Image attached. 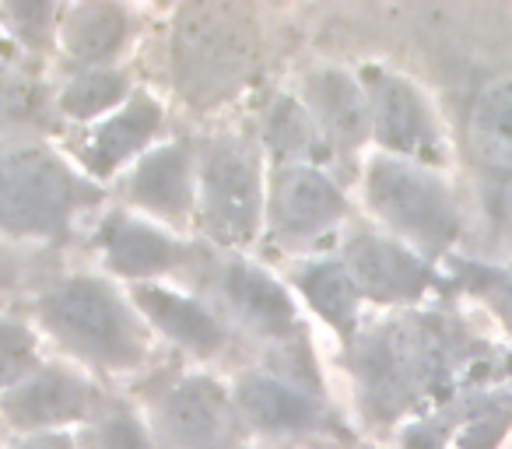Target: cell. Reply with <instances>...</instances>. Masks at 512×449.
Returning <instances> with one entry per match:
<instances>
[{"label":"cell","instance_id":"d6986e66","mask_svg":"<svg viewBox=\"0 0 512 449\" xmlns=\"http://www.w3.org/2000/svg\"><path fill=\"white\" fill-rule=\"evenodd\" d=\"M60 46L78 64H95L120 50L127 39V11L116 4H74L60 18Z\"/></svg>","mask_w":512,"mask_h":449},{"label":"cell","instance_id":"7402d4cb","mask_svg":"<svg viewBox=\"0 0 512 449\" xmlns=\"http://www.w3.org/2000/svg\"><path fill=\"white\" fill-rule=\"evenodd\" d=\"M39 369V341L25 323L0 320V390L22 383Z\"/></svg>","mask_w":512,"mask_h":449},{"label":"cell","instance_id":"9a60e30c","mask_svg":"<svg viewBox=\"0 0 512 449\" xmlns=\"http://www.w3.org/2000/svg\"><path fill=\"white\" fill-rule=\"evenodd\" d=\"M162 127V109L148 95H134L127 106H120L113 116L99 123L88 134V141L78 148V158L85 162L88 172L95 176H109L120 165H127L134 155L148 148V141Z\"/></svg>","mask_w":512,"mask_h":449},{"label":"cell","instance_id":"e0dca14e","mask_svg":"<svg viewBox=\"0 0 512 449\" xmlns=\"http://www.w3.org/2000/svg\"><path fill=\"white\" fill-rule=\"evenodd\" d=\"M235 411L260 432H302L316 421L313 400L274 376H242L235 390Z\"/></svg>","mask_w":512,"mask_h":449},{"label":"cell","instance_id":"44dd1931","mask_svg":"<svg viewBox=\"0 0 512 449\" xmlns=\"http://www.w3.org/2000/svg\"><path fill=\"white\" fill-rule=\"evenodd\" d=\"M123 99H127V78L120 71L88 67L60 92V109L71 120H99L109 116V109L116 113L120 106H127Z\"/></svg>","mask_w":512,"mask_h":449},{"label":"cell","instance_id":"277c9868","mask_svg":"<svg viewBox=\"0 0 512 449\" xmlns=\"http://www.w3.org/2000/svg\"><path fill=\"white\" fill-rule=\"evenodd\" d=\"M197 211L211 239L246 246L264 218L260 158L246 141L218 137L197 162Z\"/></svg>","mask_w":512,"mask_h":449},{"label":"cell","instance_id":"cb8c5ba5","mask_svg":"<svg viewBox=\"0 0 512 449\" xmlns=\"http://www.w3.org/2000/svg\"><path fill=\"white\" fill-rule=\"evenodd\" d=\"M11 449H78V442L64 432H46V435H29V439Z\"/></svg>","mask_w":512,"mask_h":449},{"label":"cell","instance_id":"d4e9b609","mask_svg":"<svg viewBox=\"0 0 512 449\" xmlns=\"http://www.w3.org/2000/svg\"><path fill=\"white\" fill-rule=\"evenodd\" d=\"M0 421H4V418H0Z\"/></svg>","mask_w":512,"mask_h":449},{"label":"cell","instance_id":"7a4b0ae2","mask_svg":"<svg viewBox=\"0 0 512 449\" xmlns=\"http://www.w3.org/2000/svg\"><path fill=\"white\" fill-rule=\"evenodd\" d=\"M85 200H92L88 183L50 151L15 148L0 155V229L11 236H60Z\"/></svg>","mask_w":512,"mask_h":449},{"label":"cell","instance_id":"6da1fadb","mask_svg":"<svg viewBox=\"0 0 512 449\" xmlns=\"http://www.w3.org/2000/svg\"><path fill=\"white\" fill-rule=\"evenodd\" d=\"M43 327L74 358L99 369H134L148 351L141 313L99 278H67L39 299Z\"/></svg>","mask_w":512,"mask_h":449},{"label":"cell","instance_id":"ba28073f","mask_svg":"<svg viewBox=\"0 0 512 449\" xmlns=\"http://www.w3.org/2000/svg\"><path fill=\"white\" fill-rule=\"evenodd\" d=\"M162 428L176 449H225L232 442L235 407L218 383L193 376L162 400Z\"/></svg>","mask_w":512,"mask_h":449},{"label":"cell","instance_id":"8fae6325","mask_svg":"<svg viewBox=\"0 0 512 449\" xmlns=\"http://www.w3.org/2000/svg\"><path fill=\"white\" fill-rule=\"evenodd\" d=\"M344 271L351 274L358 295H369L376 302H404L418 299L428 285V267L383 236H351L344 246Z\"/></svg>","mask_w":512,"mask_h":449},{"label":"cell","instance_id":"ac0fdd59","mask_svg":"<svg viewBox=\"0 0 512 449\" xmlns=\"http://www.w3.org/2000/svg\"><path fill=\"white\" fill-rule=\"evenodd\" d=\"M467 141L484 169L512 176V74L488 81L477 92L470 106Z\"/></svg>","mask_w":512,"mask_h":449},{"label":"cell","instance_id":"4fadbf2b","mask_svg":"<svg viewBox=\"0 0 512 449\" xmlns=\"http://www.w3.org/2000/svg\"><path fill=\"white\" fill-rule=\"evenodd\" d=\"M302 109L309 120L341 148H355L372 130L369 95L344 71H316L302 88Z\"/></svg>","mask_w":512,"mask_h":449},{"label":"cell","instance_id":"9c48e42d","mask_svg":"<svg viewBox=\"0 0 512 449\" xmlns=\"http://www.w3.org/2000/svg\"><path fill=\"white\" fill-rule=\"evenodd\" d=\"M127 193L137 207L165 221H186L197 211V158L186 141L155 148L130 169Z\"/></svg>","mask_w":512,"mask_h":449},{"label":"cell","instance_id":"ffe728a7","mask_svg":"<svg viewBox=\"0 0 512 449\" xmlns=\"http://www.w3.org/2000/svg\"><path fill=\"white\" fill-rule=\"evenodd\" d=\"M299 288L309 299V306L341 334H348L355 327L358 316V288L351 281V274L344 271V264H309L299 274Z\"/></svg>","mask_w":512,"mask_h":449},{"label":"cell","instance_id":"603a6c76","mask_svg":"<svg viewBox=\"0 0 512 449\" xmlns=\"http://www.w3.org/2000/svg\"><path fill=\"white\" fill-rule=\"evenodd\" d=\"M85 446L88 449H155L151 446V435L144 432V425L127 411H113L95 421Z\"/></svg>","mask_w":512,"mask_h":449},{"label":"cell","instance_id":"8992f818","mask_svg":"<svg viewBox=\"0 0 512 449\" xmlns=\"http://www.w3.org/2000/svg\"><path fill=\"white\" fill-rule=\"evenodd\" d=\"M92 407V383L67 365H39L18 386L0 393V418L25 435L60 432L64 425L85 421Z\"/></svg>","mask_w":512,"mask_h":449},{"label":"cell","instance_id":"3957f363","mask_svg":"<svg viewBox=\"0 0 512 449\" xmlns=\"http://www.w3.org/2000/svg\"><path fill=\"white\" fill-rule=\"evenodd\" d=\"M253 29L228 8H186L172 39L176 85L186 99H225L253 74Z\"/></svg>","mask_w":512,"mask_h":449},{"label":"cell","instance_id":"2e32d148","mask_svg":"<svg viewBox=\"0 0 512 449\" xmlns=\"http://www.w3.org/2000/svg\"><path fill=\"white\" fill-rule=\"evenodd\" d=\"M221 292L225 302L260 334L285 337L295 327V302L288 299V292L271 278L267 271L253 264H235L225 267V278H221Z\"/></svg>","mask_w":512,"mask_h":449},{"label":"cell","instance_id":"52a82bcc","mask_svg":"<svg viewBox=\"0 0 512 449\" xmlns=\"http://www.w3.org/2000/svg\"><path fill=\"white\" fill-rule=\"evenodd\" d=\"M344 214V197L316 165L288 162L274 172L271 218L288 239H313Z\"/></svg>","mask_w":512,"mask_h":449},{"label":"cell","instance_id":"5bb4252c","mask_svg":"<svg viewBox=\"0 0 512 449\" xmlns=\"http://www.w3.org/2000/svg\"><path fill=\"white\" fill-rule=\"evenodd\" d=\"M134 306L141 320H148L158 334H165L172 344L193 351V355L211 358L214 351L225 348V327L218 323V316L172 288L134 285Z\"/></svg>","mask_w":512,"mask_h":449},{"label":"cell","instance_id":"5b68a950","mask_svg":"<svg viewBox=\"0 0 512 449\" xmlns=\"http://www.w3.org/2000/svg\"><path fill=\"white\" fill-rule=\"evenodd\" d=\"M365 200L383 225L414 246L439 250L456 236V207L449 190L421 165L404 158H376L365 172Z\"/></svg>","mask_w":512,"mask_h":449},{"label":"cell","instance_id":"30bf717a","mask_svg":"<svg viewBox=\"0 0 512 449\" xmlns=\"http://www.w3.org/2000/svg\"><path fill=\"white\" fill-rule=\"evenodd\" d=\"M365 95H369L372 134L383 148L397 155H425L435 148V120L411 81L386 71H369Z\"/></svg>","mask_w":512,"mask_h":449},{"label":"cell","instance_id":"7c38bea8","mask_svg":"<svg viewBox=\"0 0 512 449\" xmlns=\"http://www.w3.org/2000/svg\"><path fill=\"white\" fill-rule=\"evenodd\" d=\"M99 246L106 253L109 271L137 281V285H151L176 264H183L186 257V246L176 243L169 232L155 229L141 218H130V214H109L102 221Z\"/></svg>","mask_w":512,"mask_h":449}]
</instances>
